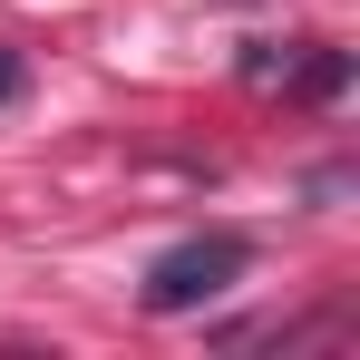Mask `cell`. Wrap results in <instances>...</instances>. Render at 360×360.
<instances>
[{"mask_svg":"<svg viewBox=\"0 0 360 360\" xmlns=\"http://www.w3.org/2000/svg\"><path fill=\"white\" fill-rule=\"evenodd\" d=\"M20 98H30V59L0 39V108H20Z\"/></svg>","mask_w":360,"mask_h":360,"instance_id":"3957f363","label":"cell"},{"mask_svg":"<svg viewBox=\"0 0 360 360\" xmlns=\"http://www.w3.org/2000/svg\"><path fill=\"white\" fill-rule=\"evenodd\" d=\"M243 273H253V243H243V234H185V243H166V253L146 263V292H136V302H146L156 321H176V311L224 302Z\"/></svg>","mask_w":360,"mask_h":360,"instance_id":"6da1fadb","label":"cell"},{"mask_svg":"<svg viewBox=\"0 0 360 360\" xmlns=\"http://www.w3.org/2000/svg\"><path fill=\"white\" fill-rule=\"evenodd\" d=\"M351 88V49H311V59H283V98H302V108H321V98H341Z\"/></svg>","mask_w":360,"mask_h":360,"instance_id":"7a4b0ae2","label":"cell"}]
</instances>
